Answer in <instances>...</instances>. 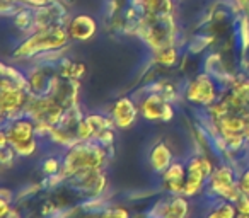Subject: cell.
Listing matches in <instances>:
<instances>
[{
	"mask_svg": "<svg viewBox=\"0 0 249 218\" xmlns=\"http://www.w3.org/2000/svg\"><path fill=\"white\" fill-rule=\"evenodd\" d=\"M104 162V150L99 145L84 143V145L73 147L65 157L63 164V174H75L84 169H97Z\"/></svg>",
	"mask_w": 249,
	"mask_h": 218,
	"instance_id": "obj_1",
	"label": "cell"
},
{
	"mask_svg": "<svg viewBox=\"0 0 249 218\" xmlns=\"http://www.w3.org/2000/svg\"><path fill=\"white\" fill-rule=\"evenodd\" d=\"M69 36L70 34L62 26H53V28H48L45 31L35 34L33 38H29L16 51V56H33L35 53L45 51V50H56L65 45Z\"/></svg>",
	"mask_w": 249,
	"mask_h": 218,
	"instance_id": "obj_2",
	"label": "cell"
},
{
	"mask_svg": "<svg viewBox=\"0 0 249 218\" xmlns=\"http://www.w3.org/2000/svg\"><path fill=\"white\" fill-rule=\"evenodd\" d=\"M7 138L19 155H31L38 147L35 140V125L29 119H18L12 123L7 130Z\"/></svg>",
	"mask_w": 249,
	"mask_h": 218,
	"instance_id": "obj_3",
	"label": "cell"
},
{
	"mask_svg": "<svg viewBox=\"0 0 249 218\" xmlns=\"http://www.w3.org/2000/svg\"><path fill=\"white\" fill-rule=\"evenodd\" d=\"M213 174V167H212L210 160L205 157H195L188 164V174H186V186H184V194L193 196L201 189L205 179L212 177Z\"/></svg>",
	"mask_w": 249,
	"mask_h": 218,
	"instance_id": "obj_4",
	"label": "cell"
},
{
	"mask_svg": "<svg viewBox=\"0 0 249 218\" xmlns=\"http://www.w3.org/2000/svg\"><path fill=\"white\" fill-rule=\"evenodd\" d=\"M210 179H212V187H213L220 196L227 198V200L237 201V198L242 194L241 189L235 187L234 174H232V170L229 169L227 166H222V167H218V169H215Z\"/></svg>",
	"mask_w": 249,
	"mask_h": 218,
	"instance_id": "obj_5",
	"label": "cell"
},
{
	"mask_svg": "<svg viewBox=\"0 0 249 218\" xmlns=\"http://www.w3.org/2000/svg\"><path fill=\"white\" fill-rule=\"evenodd\" d=\"M142 115L149 121H169L173 119V109L164 96H149L142 102Z\"/></svg>",
	"mask_w": 249,
	"mask_h": 218,
	"instance_id": "obj_6",
	"label": "cell"
},
{
	"mask_svg": "<svg viewBox=\"0 0 249 218\" xmlns=\"http://www.w3.org/2000/svg\"><path fill=\"white\" fill-rule=\"evenodd\" d=\"M188 101L195 104H210L215 101V85L210 80V77L200 75L190 84L186 90Z\"/></svg>",
	"mask_w": 249,
	"mask_h": 218,
	"instance_id": "obj_7",
	"label": "cell"
},
{
	"mask_svg": "<svg viewBox=\"0 0 249 218\" xmlns=\"http://www.w3.org/2000/svg\"><path fill=\"white\" fill-rule=\"evenodd\" d=\"M113 121L116 123L120 128H128L135 123L137 115H139V109L135 107V104L128 99V97H121L114 102L113 106Z\"/></svg>",
	"mask_w": 249,
	"mask_h": 218,
	"instance_id": "obj_8",
	"label": "cell"
},
{
	"mask_svg": "<svg viewBox=\"0 0 249 218\" xmlns=\"http://www.w3.org/2000/svg\"><path fill=\"white\" fill-rule=\"evenodd\" d=\"M96 21L87 14H79L70 21L69 34L77 41H87L96 34Z\"/></svg>",
	"mask_w": 249,
	"mask_h": 218,
	"instance_id": "obj_9",
	"label": "cell"
},
{
	"mask_svg": "<svg viewBox=\"0 0 249 218\" xmlns=\"http://www.w3.org/2000/svg\"><path fill=\"white\" fill-rule=\"evenodd\" d=\"M186 170L181 164H171L166 170H164V181H166L167 187L173 193H184V186H186Z\"/></svg>",
	"mask_w": 249,
	"mask_h": 218,
	"instance_id": "obj_10",
	"label": "cell"
},
{
	"mask_svg": "<svg viewBox=\"0 0 249 218\" xmlns=\"http://www.w3.org/2000/svg\"><path fill=\"white\" fill-rule=\"evenodd\" d=\"M2 111L11 113L18 111L19 107H22L26 104V94L22 92L19 87H9V89H2Z\"/></svg>",
	"mask_w": 249,
	"mask_h": 218,
	"instance_id": "obj_11",
	"label": "cell"
},
{
	"mask_svg": "<svg viewBox=\"0 0 249 218\" xmlns=\"http://www.w3.org/2000/svg\"><path fill=\"white\" fill-rule=\"evenodd\" d=\"M171 160H173V153L166 143H159L154 147L152 153H150V164H152L154 170L164 172L171 166Z\"/></svg>",
	"mask_w": 249,
	"mask_h": 218,
	"instance_id": "obj_12",
	"label": "cell"
},
{
	"mask_svg": "<svg viewBox=\"0 0 249 218\" xmlns=\"http://www.w3.org/2000/svg\"><path fill=\"white\" fill-rule=\"evenodd\" d=\"M188 213V203L183 198H176L171 204L164 206L162 218H184Z\"/></svg>",
	"mask_w": 249,
	"mask_h": 218,
	"instance_id": "obj_13",
	"label": "cell"
},
{
	"mask_svg": "<svg viewBox=\"0 0 249 218\" xmlns=\"http://www.w3.org/2000/svg\"><path fill=\"white\" fill-rule=\"evenodd\" d=\"M145 5L150 11V14H160V16L169 12L171 9L169 0H145Z\"/></svg>",
	"mask_w": 249,
	"mask_h": 218,
	"instance_id": "obj_14",
	"label": "cell"
},
{
	"mask_svg": "<svg viewBox=\"0 0 249 218\" xmlns=\"http://www.w3.org/2000/svg\"><path fill=\"white\" fill-rule=\"evenodd\" d=\"M63 77H67V79H80V77L86 73V65L84 63H69V65L63 68Z\"/></svg>",
	"mask_w": 249,
	"mask_h": 218,
	"instance_id": "obj_15",
	"label": "cell"
},
{
	"mask_svg": "<svg viewBox=\"0 0 249 218\" xmlns=\"http://www.w3.org/2000/svg\"><path fill=\"white\" fill-rule=\"evenodd\" d=\"M235 211H237L235 206H232L231 203H224L210 215V218H235Z\"/></svg>",
	"mask_w": 249,
	"mask_h": 218,
	"instance_id": "obj_16",
	"label": "cell"
},
{
	"mask_svg": "<svg viewBox=\"0 0 249 218\" xmlns=\"http://www.w3.org/2000/svg\"><path fill=\"white\" fill-rule=\"evenodd\" d=\"M157 62L162 63V65L171 67L174 62H176V51H174L173 48H164V51L157 56Z\"/></svg>",
	"mask_w": 249,
	"mask_h": 218,
	"instance_id": "obj_17",
	"label": "cell"
},
{
	"mask_svg": "<svg viewBox=\"0 0 249 218\" xmlns=\"http://www.w3.org/2000/svg\"><path fill=\"white\" fill-rule=\"evenodd\" d=\"M99 218H128V211L123 208H111L106 210L103 215H99Z\"/></svg>",
	"mask_w": 249,
	"mask_h": 218,
	"instance_id": "obj_18",
	"label": "cell"
},
{
	"mask_svg": "<svg viewBox=\"0 0 249 218\" xmlns=\"http://www.w3.org/2000/svg\"><path fill=\"white\" fill-rule=\"evenodd\" d=\"M234 92L237 94V96H241L242 101L246 102V106L249 107V82L237 84V85L234 87Z\"/></svg>",
	"mask_w": 249,
	"mask_h": 218,
	"instance_id": "obj_19",
	"label": "cell"
},
{
	"mask_svg": "<svg viewBox=\"0 0 249 218\" xmlns=\"http://www.w3.org/2000/svg\"><path fill=\"white\" fill-rule=\"evenodd\" d=\"M237 211L241 215H249V196L248 194H241V196L237 198Z\"/></svg>",
	"mask_w": 249,
	"mask_h": 218,
	"instance_id": "obj_20",
	"label": "cell"
},
{
	"mask_svg": "<svg viewBox=\"0 0 249 218\" xmlns=\"http://www.w3.org/2000/svg\"><path fill=\"white\" fill-rule=\"evenodd\" d=\"M58 160H55V159H48L45 162V166H43V169H45V172L46 174H50V176H52V174H55L56 170H58Z\"/></svg>",
	"mask_w": 249,
	"mask_h": 218,
	"instance_id": "obj_21",
	"label": "cell"
},
{
	"mask_svg": "<svg viewBox=\"0 0 249 218\" xmlns=\"http://www.w3.org/2000/svg\"><path fill=\"white\" fill-rule=\"evenodd\" d=\"M239 189L242 194H248L249 196V170L241 177V183H239Z\"/></svg>",
	"mask_w": 249,
	"mask_h": 218,
	"instance_id": "obj_22",
	"label": "cell"
},
{
	"mask_svg": "<svg viewBox=\"0 0 249 218\" xmlns=\"http://www.w3.org/2000/svg\"><path fill=\"white\" fill-rule=\"evenodd\" d=\"M7 211H9L7 201H2V217H5V215H7Z\"/></svg>",
	"mask_w": 249,
	"mask_h": 218,
	"instance_id": "obj_23",
	"label": "cell"
},
{
	"mask_svg": "<svg viewBox=\"0 0 249 218\" xmlns=\"http://www.w3.org/2000/svg\"><path fill=\"white\" fill-rule=\"evenodd\" d=\"M235 218H249V215H239V217H235Z\"/></svg>",
	"mask_w": 249,
	"mask_h": 218,
	"instance_id": "obj_24",
	"label": "cell"
}]
</instances>
